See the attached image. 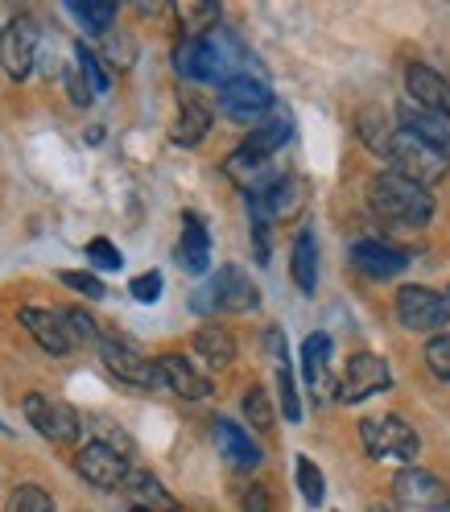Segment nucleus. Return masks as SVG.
I'll list each match as a JSON object with an SVG mask.
<instances>
[{
  "instance_id": "39448f33",
  "label": "nucleus",
  "mask_w": 450,
  "mask_h": 512,
  "mask_svg": "<svg viewBox=\"0 0 450 512\" xmlns=\"http://www.w3.org/2000/svg\"><path fill=\"white\" fill-rule=\"evenodd\" d=\"M360 442L364 451L372 459H397V463H413L417 446H422V438H417V430L397 418V413H380V418H364L360 422Z\"/></svg>"
},
{
  "instance_id": "ddd939ff",
  "label": "nucleus",
  "mask_w": 450,
  "mask_h": 512,
  "mask_svg": "<svg viewBox=\"0 0 450 512\" xmlns=\"http://www.w3.org/2000/svg\"><path fill=\"white\" fill-rule=\"evenodd\" d=\"M351 265L376 281H389L409 265V252L389 244V240H380V236H364V240L351 244Z\"/></svg>"
},
{
  "instance_id": "58836bf2",
  "label": "nucleus",
  "mask_w": 450,
  "mask_h": 512,
  "mask_svg": "<svg viewBox=\"0 0 450 512\" xmlns=\"http://www.w3.org/2000/svg\"><path fill=\"white\" fill-rule=\"evenodd\" d=\"M360 137H364V145L368 149H389V128H384V112H376V108H368V112H360Z\"/></svg>"
},
{
  "instance_id": "f3484780",
  "label": "nucleus",
  "mask_w": 450,
  "mask_h": 512,
  "mask_svg": "<svg viewBox=\"0 0 450 512\" xmlns=\"http://www.w3.org/2000/svg\"><path fill=\"white\" fill-rule=\"evenodd\" d=\"M211 120H215L211 104L203 100V95L186 91L182 100H178V120H174V128H170V141H174L178 149H195V145H203V137L211 133Z\"/></svg>"
},
{
  "instance_id": "393cba45",
  "label": "nucleus",
  "mask_w": 450,
  "mask_h": 512,
  "mask_svg": "<svg viewBox=\"0 0 450 512\" xmlns=\"http://www.w3.org/2000/svg\"><path fill=\"white\" fill-rule=\"evenodd\" d=\"M190 347H195V356L211 372L232 368V360H236V335L228 327H215V323L211 327H199L195 335H190Z\"/></svg>"
},
{
  "instance_id": "c85d7f7f",
  "label": "nucleus",
  "mask_w": 450,
  "mask_h": 512,
  "mask_svg": "<svg viewBox=\"0 0 450 512\" xmlns=\"http://www.w3.org/2000/svg\"><path fill=\"white\" fill-rule=\"evenodd\" d=\"M289 273H294V285L302 294H314L318 285V244H314V232L302 228L294 236V252H289Z\"/></svg>"
},
{
  "instance_id": "79ce46f5",
  "label": "nucleus",
  "mask_w": 450,
  "mask_h": 512,
  "mask_svg": "<svg viewBox=\"0 0 450 512\" xmlns=\"http://www.w3.org/2000/svg\"><path fill=\"white\" fill-rule=\"evenodd\" d=\"M162 273H157V269H149V273H141V277H133V281H128V294H133L137 302H157V298H162Z\"/></svg>"
},
{
  "instance_id": "1a4fd4ad",
  "label": "nucleus",
  "mask_w": 450,
  "mask_h": 512,
  "mask_svg": "<svg viewBox=\"0 0 450 512\" xmlns=\"http://www.w3.org/2000/svg\"><path fill=\"white\" fill-rule=\"evenodd\" d=\"M393 500L401 504V508H409V512H438V508H450V492H446V484L434 475V471H426V467H413V463H405L401 471H397V479H393Z\"/></svg>"
},
{
  "instance_id": "ea45409f",
  "label": "nucleus",
  "mask_w": 450,
  "mask_h": 512,
  "mask_svg": "<svg viewBox=\"0 0 450 512\" xmlns=\"http://www.w3.org/2000/svg\"><path fill=\"white\" fill-rule=\"evenodd\" d=\"M426 364H430V372H434L438 380L450 384V331H446V335H434V339L426 343Z\"/></svg>"
},
{
  "instance_id": "f03ea898",
  "label": "nucleus",
  "mask_w": 450,
  "mask_h": 512,
  "mask_svg": "<svg viewBox=\"0 0 450 512\" xmlns=\"http://www.w3.org/2000/svg\"><path fill=\"white\" fill-rule=\"evenodd\" d=\"M368 199H372V211H380L384 219L413 223V228H422V223H430V215H434V195L430 190L401 178L397 170L376 174L372 186H368Z\"/></svg>"
},
{
  "instance_id": "423d86ee",
  "label": "nucleus",
  "mask_w": 450,
  "mask_h": 512,
  "mask_svg": "<svg viewBox=\"0 0 450 512\" xmlns=\"http://www.w3.org/2000/svg\"><path fill=\"white\" fill-rule=\"evenodd\" d=\"M21 409H25V422L34 426L42 438H50V442H79V434H83L79 409L67 405V401H58V397L29 393L21 401Z\"/></svg>"
},
{
  "instance_id": "5701e85b",
  "label": "nucleus",
  "mask_w": 450,
  "mask_h": 512,
  "mask_svg": "<svg viewBox=\"0 0 450 512\" xmlns=\"http://www.w3.org/2000/svg\"><path fill=\"white\" fill-rule=\"evenodd\" d=\"M269 335V347H273V360H277V405H281V418L285 422H302V401H298V384H294V368H289V347H285V331L273 327L265 331Z\"/></svg>"
},
{
  "instance_id": "6e6552de",
  "label": "nucleus",
  "mask_w": 450,
  "mask_h": 512,
  "mask_svg": "<svg viewBox=\"0 0 450 512\" xmlns=\"http://www.w3.org/2000/svg\"><path fill=\"white\" fill-rule=\"evenodd\" d=\"M95 347H100L104 368H108L120 384H133V389H157V384H162V376H157V364L145 360L128 339L100 335V343H95Z\"/></svg>"
},
{
  "instance_id": "412c9836",
  "label": "nucleus",
  "mask_w": 450,
  "mask_h": 512,
  "mask_svg": "<svg viewBox=\"0 0 450 512\" xmlns=\"http://www.w3.org/2000/svg\"><path fill=\"white\" fill-rule=\"evenodd\" d=\"M174 256H178V265L186 273H195V277H203L211 269V236H207L203 219L195 211L182 215V240H178V252Z\"/></svg>"
},
{
  "instance_id": "f704fd0d",
  "label": "nucleus",
  "mask_w": 450,
  "mask_h": 512,
  "mask_svg": "<svg viewBox=\"0 0 450 512\" xmlns=\"http://www.w3.org/2000/svg\"><path fill=\"white\" fill-rule=\"evenodd\" d=\"M71 13L87 29H95V34H104V29L116 21V5H112V0H71Z\"/></svg>"
},
{
  "instance_id": "4c0bfd02",
  "label": "nucleus",
  "mask_w": 450,
  "mask_h": 512,
  "mask_svg": "<svg viewBox=\"0 0 450 512\" xmlns=\"http://www.w3.org/2000/svg\"><path fill=\"white\" fill-rule=\"evenodd\" d=\"M58 281H62V285H67V290L83 294V298H95V302H100V298H108V285H104L100 277H95V273H79V269H62V273H58Z\"/></svg>"
},
{
  "instance_id": "a18cd8bd",
  "label": "nucleus",
  "mask_w": 450,
  "mask_h": 512,
  "mask_svg": "<svg viewBox=\"0 0 450 512\" xmlns=\"http://www.w3.org/2000/svg\"><path fill=\"white\" fill-rule=\"evenodd\" d=\"M17 17H21V13H17L13 5H0V38H5V29H9Z\"/></svg>"
},
{
  "instance_id": "9d476101",
  "label": "nucleus",
  "mask_w": 450,
  "mask_h": 512,
  "mask_svg": "<svg viewBox=\"0 0 450 512\" xmlns=\"http://www.w3.org/2000/svg\"><path fill=\"white\" fill-rule=\"evenodd\" d=\"M393 384V372H389V360L372 356V351H360V356H351L347 368H343V380H339V401L343 405H360L376 393H384Z\"/></svg>"
},
{
  "instance_id": "0eeeda50",
  "label": "nucleus",
  "mask_w": 450,
  "mask_h": 512,
  "mask_svg": "<svg viewBox=\"0 0 450 512\" xmlns=\"http://www.w3.org/2000/svg\"><path fill=\"white\" fill-rule=\"evenodd\" d=\"M397 323L405 331H417V335L446 331V323H450L446 298L426 290V285H401L397 290Z\"/></svg>"
},
{
  "instance_id": "473e14b6",
  "label": "nucleus",
  "mask_w": 450,
  "mask_h": 512,
  "mask_svg": "<svg viewBox=\"0 0 450 512\" xmlns=\"http://www.w3.org/2000/svg\"><path fill=\"white\" fill-rule=\"evenodd\" d=\"M294 479H298V492H302L306 504L318 508V504L327 500V479H323V471H318V463L310 455H298L294 459Z\"/></svg>"
},
{
  "instance_id": "cd10ccee",
  "label": "nucleus",
  "mask_w": 450,
  "mask_h": 512,
  "mask_svg": "<svg viewBox=\"0 0 450 512\" xmlns=\"http://www.w3.org/2000/svg\"><path fill=\"white\" fill-rule=\"evenodd\" d=\"M124 488L133 492V500H141V508H149V512H178V500L162 488V479L141 471V467H128Z\"/></svg>"
},
{
  "instance_id": "dca6fc26",
  "label": "nucleus",
  "mask_w": 450,
  "mask_h": 512,
  "mask_svg": "<svg viewBox=\"0 0 450 512\" xmlns=\"http://www.w3.org/2000/svg\"><path fill=\"white\" fill-rule=\"evenodd\" d=\"M157 364V376H162V384L170 393H178L182 401H207L215 389H211V380L203 376V368H195L186 356H178V351H166L162 360H153Z\"/></svg>"
},
{
  "instance_id": "20e7f679",
  "label": "nucleus",
  "mask_w": 450,
  "mask_h": 512,
  "mask_svg": "<svg viewBox=\"0 0 450 512\" xmlns=\"http://www.w3.org/2000/svg\"><path fill=\"white\" fill-rule=\"evenodd\" d=\"M384 157H389L393 170H397L401 178L426 186V190H430L434 182H442L446 170H450V157H446V153L430 149L426 141H417L413 133H405V128H397V133L389 137V149H384Z\"/></svg>"
},
{
  "instance_id": "e433bc0d",
  "label": "nucleus",
  "mask_w": 450,
  "mask_h": 512,
  "mask_svg": "<svg viewBox=\"0 0 450 512\" xmlns=\"http://www.w3.org/2000/svg\"><path fill=\"white\" fill-rule=\"evenodd\" d=\"M75 58H79V75L87 79V87L91 91H108L112 87V75H108V67H104V62L100 58H95V50L91 46H75Z\"/></svg>"
},
{
  "instance_id": "bb28decb",
  "label": "nucleus",
  "mask_w": 450,
  "mask_h": 512,
  "mask_svg": "<svg viewBox=\"0 0 450 512\" xmlns=\"http://www.w3.org/2000/svg\"><path fill=\"white\" fill-rule=\"evenodd\" d=\"M289 137H294V116H289L285 108H273V112H269V120H265L261 128H252V133H248L244 149H248V153H256V157H273Z\"/></svg>"
},
{
  "instance_id": "7ed1b4c3",
  "label": "nucleus",
  "mask_w": 450,
  "mask_h": 512,
  "mask_svg": "<svg viewBox=\"0 0 450 512\" xmlns=\"http://www.w3.org/2000/svg\"><path fill=\"white\" fill-rule=\"evenodd\" d=\"M256 306H261V290H256V281L240 265L215 269V277H207L199 290L190 294V310H195V314H219V310L248 314Z\"/></svg>"
},
{
  "instance_id": "c9c22d12",
  "label": "nucleus",
  "mask_w": 450,
  "mask_h": 512,
  "mask_svg": "<svg viewBox=\"0 0 450 512\" xmlns=\"http://www.w3.org/2000/svg\"><path fill=\"white\" fill-rule=\"evenodd\" d=\"M5 512H54V500H50V492L38 488V484H21V488H13Z\"/></svg>"
},
{
  "instance_id": "7c9ffc66",
  "label": "nucleus",
  "mask_w": 450,
  "mask_h": 512,
  "mask_svg": "<svg viewBox=\"0 0 450 512\" xmlns=\"http://www.w3.org/2000/svg\"><path fill=\"white\" fill-rule=\"evenodd\" d=\"M58 318H62V331H67L71 347H95V343H100V323H95L83 306L58 310Z\"/></svg>"
},
{
  "instance_id": "a878e982",
  "label": "nucleus",
  "mask_w": 450,
  "mask_h": 512,
  "mask_svg": "<svg viewBox=\"0 0 450 512\" xmlns=\"http://www.w3.org/2000/svg\"><path fill=\"white\" fill-rule=\"evenodd\" d=\"M401 128L413 133L417 141H426L430 149L446 153L450 157V120L426 112V108H413V104H401Z\"/></svg>"
},
{
  "instance_id": "9b49d317",
  "label": "nucleus",
  "mask_w": 450,
  "mask_h": 512,
  "mask_svg": "<svg viewBox=\"0 0 450 512\" xmlns=\"http://www.w3.org/2000/svg\"><path fill=\"white\" fill-rule=\"evenodd\" d=\"M273 108H277L273 91L261 79H252V75H240V79L219 87V112L232 116V120H261Z\"/></svg>"
},
{
  "instance_id": "2f4dec72",
  "label": "nucleus",
  "mask_w": 450,
  "mask_h": 512,
  "mask_svg": "<svg viewBox=\"0 0 450 512\" xmlns=\"http://www.w3.org/2000/svg\"><path fill=\"white\" fill-rule=\"evenodd\" d=\"M178 25H182V38H203L207 29L219 25V5L215 0H203V5H178Z\"/></svg>"
},
{
  "instance_id": "2eb2a0df",
  "label": "nucleus",
  "mask_w": 450,
  "mask_h": 512,
  "mask_svg": "<svg viewBox=\"0 0 450 512\" xmlns=\"http://www.w3.org/2000/svg\"><path fill=\"white\" fill-rule=\"evenodd\" d=\"M405 91H409L413 108H426V112L450 120V83L434 67H426V62H409L405 67Z\"/></svg>"
},
{
  "instance_id": "b1692460",
  "label": "nucleus",
  "mask_w": 450,
  "mask_h": 512,
  "mask_svg": "<svg viewBox=\"0 0 450 512\" xmlns=\"http://www.w3.org/2000/svg\"><path fill=\"white\" fill-rule=\"evenodd\" d=\"M302 380L314 397H331V335L314 331L302 343Z\"/></svg>"
},
{
  "instance_id": "a211bd4d",
  "label": "nucleus",
  "mask_w": 450,
  "mask_h": 512,
  "mask_svg": "<svg viewBox=\"0 0 450 512\" xmlns=\"http://www.w3.org/2000/svg\"><path fill=\"white\" fill-rule=\"evenodd\" d=\"M215 446H219V455L228 459L236 471H256L261 467V459H265V451L256 446V438L244 430V426H236L232 418H215Z\"/></svg>"
},
{
  "instance_id": "aec40b11",
  "label": "nucleus",
  "mask_w": 450,
  "mask_h": 512,
  "mask_svg": "<svg viewBox=\"0 0 450 512\" xmlns=\"http://www.w3.org/2000/svg\"><path fill=\"white\" fill-rule=\"evenodd\" d=\"M17 323H21L29 335H34V343H38L42 351H50V356H67V351H71V339H67V331H62L58 310L21 306V310H17Z\"/></svg>"
},
{
  "instance_id": "f257e3e1",
  "label": "nucleus",
  "mask_w": 450,
  "mask_h": 512,
  "mask_svg": "<svg viewBox=\"0 0 450 512\" xmlns=\"http://www.w3.org/2000/svg\"><path fill=\"white\" fill-rule=\"evenodd\" d=\"M240 62H244V46L228 25L207 29L203 38H182L174 50V71L182 79L195 83H232L240 79Z\"/></svg>"
},
{
  "instance_id": "4be33fe9",
  "label": "nucleus",
  "mask_w": 450,
  "mask_h": 512,
  "mask_svg": "<svg viewBox=\"0 0 450 512\" xmlns=\"http://www.w3.org/2000/svg\"><path fill=\"white\" fill-rule=\"evenodd\" d=\"M223 174H228V178H232V182L244 190V195H265L269 182L277 178L269 157H256V153H248L244 145H240V149L228 157V162H223Z\"/></svg>"
},
{
  "instance_id": "c756f323",
  "label": "nucleus",
  "mask_w": 450,
  "mask_h": 512,
  "mask_svg": "<svg viewBox=\"0 0 450 512\" xmlns=\"http://www.w3.org/2000/svg\"><path fill=\"white\" fill-rule=\"evenodd\" d=\"M248 199V223H252V248H256V261L269 265V256H273V219L265 211V203L256 199V195H244Z\"/></svg>"
},
{
  "instance_id": "37998d69",
  "label": "nucleus",
  "mask_w": 450,
  "mask_h": 512,
  "mask_svg": "<svg viewBox=\"0 0 450 512\" xmlns=\"http://www.w3.org/2000/svg\"><path fill=\"white\" fill-rule=\"evenodd\" d=\"M240 512H277V500H273V488L269 484H252L244 492V504Z\"/></svg>"
},
{
  "instance_id": "72a5a7b5",
  "label": "nucleus",
  "mask_w": 450,
  "mask_h": 512,
  "mask_svg": "<svg viewBox=\"0 0 450 512\" xmlns=\"http://www.w3.org/2000/svg\"><path fill=\"white\" fill-rule=\"evenodd\" d=\"M240 405H244V418H248V426H252L256 434H269V430H273V422H277V413H273V397L261 389V384H252Z\"/></svg>"
},
{
  "instance_id": "49530a36",
  "label": "nucleus",
  "mask_w": 450,
  "mask_h": 512,
  "mask_svg": "<svg viewBox=\"0 0 450 512\" xmlns=\"http://www.w3.org/2000/svg\"><path fill=\"white\" fill-rule=\"evenodd\" d=\"M128 512H149V508H141V504H133V508H128Z\"/></svg>"
},
{
  "instance_id": "de8ad7c7",
  "label": "nucleus",
  "mask_w": 450,
  "mask_h": 512,
  "mask_svg": "<svg viewBox=\"0 0 450 512\" xmlns=\"http://www.w3.org/2000/svg\"><path fill=\"white\" fill-rule=\"evenodd\" d=\"M442 298H446V310H450V290H446V294H442Z\"/></svg>"
},
{
  "instance_id": "09e8293b",
  "label": "nucleus",
  "mask_w": 450,
  "mask_h": 512,
  "mask_svg": "<svg viewBox=\"0 0 450 512\" xmlns=\"http://www.w3.org/2000/svg\"><path fill=\"white\" fill-rule=\"evenodd\" d=\"M438 512H450V508H438Z\"/></svg>"
},
{
  "instance_id": "a19ab883",
  "label": "nucleus",
  "mask_w": 450,
  "mask_h": 512,
  "mask_svg": "<svg viewBox=\"0 0 450 512\" xmlns=\"http://www.w3.org/2000/svg\"><path fill=\"white\" fill-rule=\"evenodd\" d=\"M87 261H91L95 269L112 273V269H120V265H124V256H120V248H116L112 240H104V236H100V240H91V244H87Z\"/></svg>"
},
{
  "instance_id": "c03bdc74",
  "label": "nucleus",
  "mask_w": 450,
  "mask_h": 512,
  "mask_svg": "<svg viewBox=\"0 0 450 512\" xmlns=\"http://www.w3.org/2000/svg\"><path fill=\"white\" fill-rule=\"evenodd\" d=\"M67 91H71V104H75V108H91V95H95V91L87 87V79L79 75V67L67 71Z\"/></svg>"
},
{
  "instance_id": "f8f14e48",
  "label": "nucleus",
  "mask_w": 450,
  "mask_h": 512,
  "mask_svg": "<svg viewBox=\"0 0 450 512\" xmlns=\"http://www.w3.org/2000/svg\"><path fill=\"white\" fill-rule=\"evenodd\" d=\"M38 21L21 13L9 29H5V38H0V62H5V71L9 79H29V71H34V62H38Z\"/></svg>"
},
{
  "instance_id": "4468645a",
  "label": "nucleus",
  "mask_w": 450,
  "mask_h": 512,
  "mask_svg": "<svg viewBox=\"0 0 450 512\" xmlns=\"http://www.w3.org/2000/svg\"><path fill=\"white\" fill-rule=\"evenodd\" d=\"M75 471L79 479H87L91 488H120L124 484V475H128V459H120L116 451H108L104 442H87L79 446V455H75Z\"/></svg>"
},
{
  "instance_id": "6ab92c4d",
  "label": "nucleus",
  "mask_w": 450,
  "mask_h": 512,
  "mask_svg": "<svg viewBox=\"0 0 450 512\" xmlns=\"http://www.w3.org/2000/svg\"><path fill=\"white\" fill-rule=\"evenodd\" d=\"M256 199L265 203V211H269V219H273V223L298 219V215H302V207H306V199H310V182H306V178H298V174H277V178L269 182L265 195H256Z\"/></svg>"
}]
</instances>
